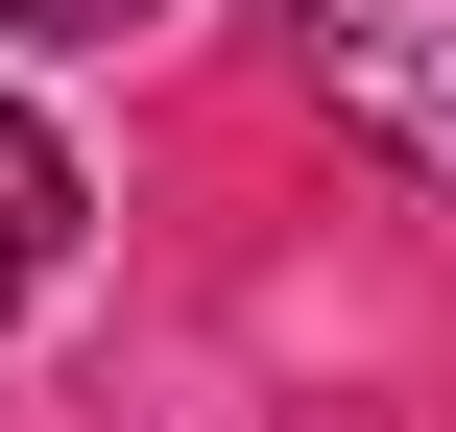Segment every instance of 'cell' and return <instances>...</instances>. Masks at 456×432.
Segmentation results:
<instances>
[{
	"label": "cell",
	"mask_w": 456,
	"mask_h": 432,
	"mask_svg": "<svg viewBox=\"0 0 456 432\" xmlns=\"http://www.w3.org/2000/svg\"><path fill=\"white\" fill-rule=\"evenodd\" d=\"M289 48H313L337 120H385V144L456 192V0H289Z\"/></svg>",
	"instance_id": "1"
},
{
	"label": "cell",
	"mask_w": 456,
	"mask_h": 432,
	"mask_svg": "<svg viewBox=\"0 0 456 432\" xmlns=\"http://www.w3.org/2000/svg\"><path fill=\"white\" fill-rule=\"evenodd\" d=\"M48 265H72V144H48L24 96H0V313H24Z\"/></svg>",
	"instance_id": "2"
},
{
	"label": "cell",
	"mask_w": 456,
	"mask_h": 432,
	"mask_svg": "<svg viewBox=\"0 0 456 432\" xmlns=\"http://www.w3.org/2000/svg\"><path fill=\"white\" fill-rule=\"evenodd\" d=\"M120 24H168V0H0V48H120Z\"/></svg>",
	"instance_id": "3"
}]
</instances>
